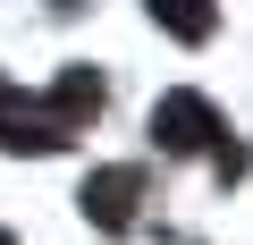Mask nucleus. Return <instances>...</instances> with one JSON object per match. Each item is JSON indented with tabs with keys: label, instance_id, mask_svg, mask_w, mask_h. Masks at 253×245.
Returning <instances> with one entry per match:
<instances>
[{
	"label": "nucleus",
	"instance_id": "f257e3e1",
	"mask_svg": "<svg viewBox=\"0 0 253 245\" xmlns=\"http://www.w3.org/2000/svg\"><path fill=\"white\" fill-rule=\"evenodd\" d=\"M152 144H161V152H203V144L219 152L228 127H219V110H211L203 93H169V101L152 110Z\"/></svg>",
	"mask_w": 253,
	"mask_h": 245
},
{
	"label": "nucleus",
	"instance_id": "f03ea898",
	"mask_svg": "<svg viewBox=\"0 0 253 245\" xmlns=\"http://www.w3.org/2000/svg\"><path fill=\"white\" fill-rule=\"evenodd\" d=\"M68 127H59V110L34 101V93H9L0 85V152H59Z\"/></svg>",
	"mask_w": 253,
	"mask_h": 245
},
{
	"label": "nucleus",
	"instance_id": "7ed1b4c3",
	"mask_svg": "<svg viewBox=\"0 0 253 245\" xmlns=\"http://www.w3.org/2000/svg\"><path fill=\"white\" fill-rule=\"evenodd\" d=\"M135 203H144V169H93L84 178V220L101 237H118L126 220H135Z\"/></svg>",
	"mask_w": 253,
	"mask_h": 245
},
{
	"label": "nucleus",
	"instance_id": "20e7f679",
	"mask_svg": "<svg viewBox=\"0 0 253 245\" xmlns=\"http://www.w3.org/2000/svg\"><path fill=\"white\" fill-rule=\"evenodd\" d=\"M42 101L59 110V127H84V118L110 110V76H101V68H59V85H51Z\"/></svg>",
	"mask_w": 253,
	"mask_h": 245
},
{
	"label": "nucleus",
	"instance_id": "39448f33",
	"mask_svg": "<svg viewBox=\"0 0 253 245\" xmlns=\"http://www.w3.org/2000/svg\"><path fill=\"white\" fill-rule=\"evenodd\" d=\"M144 9H152L177 43H211V26H219V17H211V0H144Z\"/></svg>",
	"mask_w": 253,
	"mask_h": 245
},
{
	"label": "nucleus",
	"instance_id": "423d86ee",
	"mask_svg": "<svg viewBox=\"0 0 253 245\" xmlns=\"http://www.w3.org/2000/svg\"><path fill=\"white\" fill-rule=\"evenodd\" d=\"M51 9H84V0H51Z\"/></svg>",
	"mask_w": 253,
	"mask_h": 245
},
{
	"label": "nucleus",
	"instance_id": "0eeeda50",
	"mask_svg": "<svg viewBox=\"0 0 253 245\" xmlns=\"http://www.w3.org/2000/svg\"><path fill=\"white\" fill-rule=\"evenodd\" d=\"M0 245H17V237H9V228H0Z\"/></svg>",
	"mask_w": 253,
	"mask_h": 245
}]
</instances>
